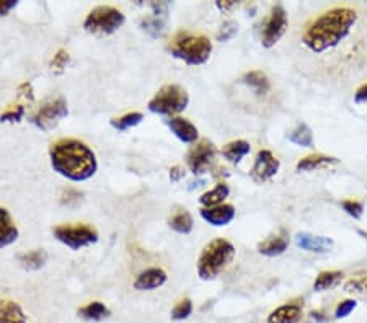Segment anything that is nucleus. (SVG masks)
<instances>
[{
  "mask_svg": "<svg viewBox=\"0 0 367 323\" xmlns=\"http://www.w3.org/2000/svg\"><path fill=\"white\" fill-rule=\"evenodd\" d=\"M359 12L353 7H333L320 13L304 26L301 44L304 52L317 59H338V67L355 61L356 49L362 44L356 41L355 35L359 26Z\"/></svg>",
  "mask_w": 367,
  "mask_h": 323,
  "instance_id": "f257e3e1",
  "label": "nucleus"
},
{
  "mask_svg": "<svg viewBox=\"0 0 367 323\" xmlns=\"http://www.w3.org/2000/svg\"><path fill=\"white\" fill-rule=\"evenodd\" d=\"M51 167L70 182H85L97 173V155L77 139H59L49 149Z\"/></svg>",
  "mask_w": 367,
  "mask_h": 323,
  "instance_id": "f03ea898",
  "label": "nucleus"
},
{
  "mask_svg": "<svg viewBox=\"0 0 367 323\" xmlns=\"http://www.w3.org/2000/svg\"><path fill=\"white\" fill-rule=\"evenodd\" d=\"M168 51L173 57L185 61L186 64L201 66L208 62L212 52V43L204 35H195L190 31H180L173 36L168 44Z\"/></svg>",
  "mask_w": 367,
  "mask_h": 323,
  "instance_id": "7ed1b4c3",
  "label": "nucleus"
},
{
  "mask_svg": "<svg viewBox=\"0 0 367 323\" xmlns=\"http://www.w3.org/2000/svg\"><path fill=\"white\" fill-rule=\"evenodd\" d=\"M235 248L229 240L217 239L206 245L198 260V275L201 280L211 281L221 275L232 260H234Z\"/></svg>",
  "mask_w": 367,
  "mask_h": 323,
  "instance_id": "20e7f679",
  "label": "nucleus"
},
{
  "mask_svg": "<svg viewBox=\"0 0 367 323\" xmlns=\"http://www.w3.org/2000/svg\"><path fill=\"white\" fill-rule=\"evenodd\" d=\"M188 103H190V97L186 90L181 85L170 84L155 93L149 101V110L155 115L173 116L185 111Z\"/></svg>",
  "mask_w": 367,
  "mask_h": 323,
  "instance_id": "39448f33",
  "label": "nucleus"
},
{
  "mask_svg": "<svg viewBox=\"0 0 367 323\" xmlns=\"http://www.w3.org/2000/svg\"><path fill=\"white\" fill-rule=\"evenodd\" d=\"M124 21H126V17L118 8L100 6L88 13L83 21V28L88 33L113 35L115 31H118L124 25Z\"/></svg>",
  "mask_w": 367,
  "mask_h": 323,
  "instance_id": "423d86ee",
  "label": "nucleus"
},
{
  "mask_svg": "<svg viewBox=\"0 0 367 323\" xmlns=\"http://www.w3.org/2000/svg\"><path fill=\"white\" fill-rule=\"evenodd\" d=\"M52 235L72 250H80L98 242L97 228L88 224H61L52 228Z\"/></svg>",
  "mask_w": 367,
  "mask_h": 323,
  "instance_id": "0eeeda50",
  "label": "nucleus"
},
{
  "mask_svg": "<svg viewBox=\"0 0 367 323\" xmlns=\"http://www.w3.org/2000/svg\"><path fill=\"white\" fill-rule=\"evenodd\" d=\"M69 115V106L64 97H54L49 98L43 103L41 106L30 116V121L33 123L39 131H51L54 129L62 119L67 118Z\"/></svg>",
  "mask_w": 367,
  "mask_h": 323,
  "instance_id": "6e6552de",
  "label": "nucleus"
},
{
  "mask_svg": "<svg viewBox=\"0 0 367 323\" xmlns=\"http://www.w3.org/2000/svg\"><path fill=\"white\" fill-rule=\"evenodd\" d=\"M288 30V12L283 6H275L270 15L265 20L261 28V44L263 48H272L283 38Z\"/></svg>",
  "mask_w": 367,
  "mask_h": 323,
  "instance_id": "1a4fd4ad",
  "label": "nucleus"
},
{
  "mask_svg": "<svg viewBox=\"0 0 367 323\" xmlns=\"http://www.w3.org/2000/svg\"><path fill=\"white\" fill-rule=\"evenodd\" d=\"M214 157H216V147H214V144L208 141V139H203V141H199L193 149L188 152V168L195 175L206 173L209 167H211Z\"/></svg>",
  "mask_w": 367,
  "mask_h": 323,
  "instance_id": "9d476101",
  "label": "nucleus"
},
{
  "mask_svg": "<svg viewBox=\"0 0 367 323\" xmlns=\"http://www.w3.org/2000/svg\"><path fill=\"white\" fill-rule=\"evenodd\" d=\"M279 170V160L272 155L271 150H259L257 154V159H255L253 168L250 175L257 183H265L268 179H271Z\"/></svg>",
  "mask_w": 367,
  "mask_h": 323,
  "instance_id": "9b49d317",
  "label": "nucleus"
},
{
  "mask_svg": "<svg viewBox=\"0 0 367 323\" xmlns=\"http://www.w3.org/2000/svg\"><path fill=\"white\" fill-rule=\"evenodd\" d=\"M167 126L170 128V131L180 139L181 142L193 144L198 141V137H199L198 128H196L191 121L180 118V116H173V118L167 119Z\"/></svg>",
  "mask_w": 367,
  "mask_h": 323,
  "instance_id": "f8f14e48",
  "label": "nucleus"
},
{
  "mask_svg": "<svg viewBox=\"0 0 367 323\" xmlns=\"http://www.w3.org/2000/svg\"><path fill=\"white\" fill-rule=\"evenodd\" d=\"M201 217L208 224H211V226H227V224L234 221L235 209L232 204H221L216 206V208H203L201 209Z\"/></svg>",
  "mask_w": 367,
  "mask_h": 323,
  "instance_id": "ddd939ff",
  "label": "nucleus"
},
{
  "mask_svg": "<svg viewBox=\"0 0 367 323\" xmlns=\"http://www.w3.org/2000/svg\"><path fill=\"white\" fill-rule=\"evenodd\" d=\"M167 282V273L162 268H149L142 271L134 281L137 291H154Z\"/></svg>",
  "mask_w": 367,
  "mask_h": 323,
  "instance_id": "4468645a",
  "label": "nucleus"
},
{
  "mask_svg": "<svg viewBox=\"0 0 367 323\" xmlns=\"http://www.w3.org/2000/svg\"><path fill=\"white\" fill-rule=\"evenodd\" d=\"M295 245L306 251H312V253H326V251L333 248L335 244L333 240L326 239V237L312 235V233H299L295 237Z\"/></svg>",
  "mask_w": 367,
  "mask_h": 323,
  "instance_id": "2eb2a0df",
  "label": "nucleus"
},
{
  "mask_svg": "<svg viewBox=\"0 0 367 323\" xmlns=\"http://www.w3.org/2000/svg\"><path fill=\"white\" fill-rule=\"evenodd\" d=\"M302 318V305L299 302L284 304L268 315V323H299Z\"/></svg>",
  "mask_w": 367,
  "mask_h": 323,
  "instance_id": "dca6fc26",
  "label": "nucleus"
},
{
  "mask_svg": "<svg viewBox=\"0 0 367 323\" xmlns=\"http://www.w3.org/2000/svg\"><path fill=\"white\" fill-rule=\"evenodd\" d=\"M0 323H28V317L15 300H0Z\"/></svg>",
  "mask_w": 367,
  "mask_h": 323,
  "instance_id": "f3484780",
  "label": "nucleus"
},
{
  "mask_svg": "<svg viewBox=\"0 0 367 323\" xmlns=\"http://www.w3.org/2000/svg\"><path fill=\"white\" fill-rule=\"evenodd\" d=\"M19 239V228L13 222L10 213L6 208H0V248L12 245Z\"/></svg>",
  "mask_w": 367,
  "mask_h": 323,
  "instance_id": "a211bd4d",
  "label": "nucleus"
},
{
  "mask_svg": "<svg viewBox=\"0 0 367 323\" xmlns=\"http://www.w3.org/2000/svg\"><path fill=\"white\" fill-rule=\"evenodd\" d=\"M289 246V239L286 233H277V235L268 237L266 240H263L258 245V251L265 257H277V255H283Z\"/></svg>",
  "mask_w": 367,
  "mask_h": 323,
  "instance_id": "6ab92c4d",
  "label": "nucleus"
},
{
  "mask_svg": "<svg viewBox=\"0 0 367 323\" xmlns=\"http://www.w3.org/2000/svg\"><path fill=\"white\" fill-rule=\"evenodd\" d=\"M338 164V159L330 155H324V154H315V155H308L304 157L297 162V170L299 172H312V170L317 168H324L326 165H335Z\"/></svg>",
  "mask_w": 367,
  "mask_h": 323,
  "instance_id": "aec40b11",
  "label": "nucleus"
},
{
  "mask_svg": "<svg viewBox=\"0 0 367 323\" xmlns=\"http://www.w3.org/2000/svg\"><path fill=\"white\" fill-rule=\"evenodd\" d=\"M229 185L226 183H219V185L214 188V190L204 193L203 196L199 197V203L203 208H216V206L224 204L226 197L229 196Z\"/></svg>",
  "mask_w": 367,
  "mask_h": 323,
  "instance_id": "412c9836",
  "label": "nucleus"
},
{
  "mask_svg": "<svg viewBox=\"0 0 367 323\" xmlns=\"http://www.w3.org/2000/svg\"><path fill=\"white\" fill-rule=\"evenodd\" d=\"M110 315V309L103 302H90L79 309V317L88 322H101Z\"/></svg>",
  "mask_w": 367,
  "mask_h": 323,
  "instance_id": "4be33fe9",
  "label": "nucleus"
},
{
  "mask_svg": "<svg viewBox=\"0 0 367 323\" xmlns=\"http://www.w3.org/2000/svg\"><path fill=\"white\" fill-rule=\"evenodd\" d=\"M250 149H252V147H250L247 141H232L224 146L222 155L224 159L229 160L230 164H239L245 155L250 154Z\"/></svg>",
  "mask_w": 367,
  "mask_h": 323,
  "instance_id": "5701e85b",
  "label": "nucleus"
},
{
  "mask_svg": "<svg viewBox=\"0 0 367 323\" xmlns=\"http://www.w3.org/2000/svg\"><path fill=\"white\" fill-rule=\"evenodd\" d=\"M341 281V271H321L320 275L317 276L315 282H313V289H315L317 293H324V291H330L333 289V287H337Z\"/></svg>",
  "mask_w": 367,
  "mask_h": 323,
  "instance_id": "b1692460",
  "label": "nucleus"
},
{
  "mask_svg": "<svg viewBox=\"0 0 367 323\" xmlns=\"http://www.w3.org/2000/svg\"><path fill=\"white\" fill-rule=\"evenodd\" d=\"M19 262L21 263V266L26 268V269H33V271H37V269L43 268L44 264L48 262V253L46 250H31V251H26V253H21L19 257Z\"/></svg>",
  "mask_w": 367,
  "mask_h": 323,
  "instance_id": "393cba45",
  "label": "nucleus"
},
{
  "mask_svg": "<svg viewBox=\"0 0 367 323\" xmlns=\"http://www.w3.org/2000/svg\"><path fill=\"white\" fill-rule=\"evenodd\" d=\"M168 226L178 233H190L193 231V217L186 209H180L170 217Z\"/></svg>",
  "mask_w": 367,
  "mask_h": 323,
  "instance_id": "a878e982",
  "label": "nucleus"
},
{
  "mask_svg": "<svg viewBox=\"0 0 367 323\" xmlns=\"http://www.w3.org/2000/svg\"><path fill=\"white\" fill-rule=\"evenodd\" d=\"M244 84H247L248 87H252L258 95H266L270 92V80L263 72L253 70L244 75Z\"/></svg>",
  "mask_w": 367,
  "mask_h": 323,
  "instance_id": "bb28decb",
  "label": "nucleus"
},
{
  "mask_svg": "<svg viewBox=\"0 0 367 323\" xmlns=\"http://www.w3.org/2000/svg\"><path fill=\"white\" fill-rule=\"evenodd\" d=\"M288 139L292 144H295V146H301V147L313 146V134L310 131V128L304 123L295 126L292 131L288 134Z\"/></svg>",
  "mask_w": 367,
  "mask_h": 323,
  "instance_id": "cd10ccee",
  "label": "nucleus"
},
{
  "mask_svg": "<svg viewBox=\"0 0 367 323\" xmlns=\"http://www.w3.org/2000/svg\"><path fill=\"white\" fill-rule=\"evenodd\" d=\"M142 119H144L142 113H139V111H132V113H126V115L119 116V118L111 119V126H113L116 131L124 133V131H128V129L134 128V126L141 124Z\"/></svg>",
  "mask_w": 367,
  "mask_h": 323,
  "instance_id": "c85d7f7f",
  "label": "nucleus"
},
{
  "mask_svg": "<svg viewBox=\"0 0 367 323\" xmlns=\"http://www.w3.org/2000/svg\"><path fill=\"white\" fill-rule=\"evenodd\" d=\"M141 26L146 33H149L152 38H159L162 36L165 30V18L160 17H146L141 20Z\"/></svg>",
  "mask_w": 367,
  "mask_h": 323,
  "instance_id": "c756f323",
  "label": "nucleus"
},
{
  "mask_svg": "<svg viewBox=\"0 0 367 323\" xmlns=\"http://www.w3.org/2000/svg\"><path fill=\"white\" fill-rule=\"evenodd\" d=\"M191 313H193V302H191L190 299H183L173 307L172 318L177 322L186 320V318L190 317Z\"/></svg>",
  "mask_w": 367,
  "mask_h": 323,
  "instance_id": "7c9ffc66",
  "label": "nucleus"
},
{
  "mask_svg": "<svg viewBox=\"0 0 367 323\" xmlns=\"http://www.w3.org/2000/svg\"><path fill=\"white\" fill-rule=\"evenodd\" d=\"M344 291L351 294H367V276H356L344 282Z\"/></svg>",
  "mask_w": 367,
  "mask_h": 323,
  "instance_id": "2f4dec72",
  "label": "nucleus"
},
{
  "mask_svg": "<svg viewBox=\"0 0 367 323\" xmlns=\"http://www.w3.org/2000/svg\"><path fill=\"white\" fill-rule=\"evenodd\" d=\"M237 31H239V25H237L235 21H224V25L217 31V41H230L237 35Z\"/></svg>",
  "mask_w": 367,
  "mask_h": 323,
  "instance_id": "473e14b6",
  "label": "nucleus"
},
{
  "mask_svg": "<svg viewBox=\"0 0 367 323\" xmlns=\"http://www.w3.org/2000/svg\"><path fill=\"white\" fill-rule=\"evenodd\" d=\"M25 116V106H15V108H10V110H7L6 113L0 115V121L2 123H20L21 119H23Z\"/></svg>",
  "mask_w": 367,
  "mask_h": 323,
  "instance_id": "72a5a7b5",
  "label": "nucleus"
},
{
  "mask_svg": "<svg viewBox=\"0 0 367 323\" xmlns=\"http://www.w3.org/2000/svg\"><path fill=\"white\" fill-rule=\"evenodd\" d=\"M357 307V302L355 299H346V300H341L337 305V311H335V317L337 318H346L348 315H351L353 311Z\"/></svg>",
  "mask_w": 367,
  "mask_h": 323,
  "instance_id": "f704fd0d",
  "label": "nucleus"
},
{
  "mask_svg": "<svg viewBox=\"0 0 367 323\" xmlns=\"http://www.w3.org/2000/svg\"><path fill=\"white\" fill-rule=\"evenodd\" d=\"M343 209L355 219H359L362 213H364V206H362L359 201H355V199L343 201Z\"/></svg>",
  "mask_w": 367,
  "mask_h": 323,
  "instance_id": "c9c22d12",
  "label": "nucleus"
},
{
  "mask_svg": "<svg viewBox=\"0 0 367 323\" xmlns=\"http://www.w3.org/2000/svg\"><path fill=\"white\" fill-rule=\"evenodd\" d=\"M67 64H69V52L64 51V49H61V51L56 54L54 59H52V62H51L52 69L62 70Z\"/></svg>",
  "mask_w": 367,
  "mask_h": 323,
  "instance_id": "e433bc0d",
  "label": "nucleus"
},
{
  "mask_svg": "<svg viewBox=\"0 0 367 323\" xmlns=\"http://www.w3.org/2000/svg\"><path fill=\"white\" fill-rule=\"evenodd\" d=\"M17 6H19L17 0H0V17H6L7 13H10Z\"/></svg>",
  "mask_w": 367,
  "mask_h": 323,
  "instance_id": "4c0bfd02",
  "label": "nucleus"
},
{
  "mask_svg": "<svg viewBox=\"0 0 367 323\" xmlns=\"http://www.w3.org/2000/svg\"><path fill=\"white\" fill-rule=\"evenodd\" d=\"M19 92H20V95L21 97H25L26 100H30V101H33V87H31V84L30 82H25V84H21L20 87H19Z\"/></svg>",
  "mask_w": 367,
  "mask_h": 323,
  "instance_id": "58836bf2",
  "label": "nucleus"
},
{
  "mask_svg": "<svg viewBox=\"0 0 367 323\" xmlns=\"http://www.w3.org/2000/svg\"><path fill=\"white\" fill-rule=\"evenodd\" d=\"M355 100L357 103H364L367 101V84L366 85H362V87L357 88V92H356V95H355Z\"/></svg>",
  "mask_w": 367,
  "mask_h": 323,
  "instance_id": "ea45409f",
  "label": "nucleus"
},
{
  "mask_svg": "<svg viewBox=\"0 0 367 323\" xmlns=\"http://www.w3.org/2000/svg\"><path fill=\"white\" fill-rule=\"evenodd\" d=\"M183 175H185V172H183L181 167H173L170 170V179H172V182H180Z\"/></svg>",
  "mask_w": 367,
  "mask_h": 323,
  "instance_id": "a19ab883",
  "label": "nucleus"
},
{
  "mask_svg": "<svg viewBox=\"0 0 367 323\" xmlns=\"http://www.w3.org/2000/svg\"><path fill=\"white\" fill-rule=\"evenodd\" d=\"M216 6H217L219 10L226 13V12H230L232 8H235L237 2H216Z\"/></svg>",
  "mask_w": 367,
  "mask_h": 323,
  "instance_id": "79ce46f5",
  "label": "nucleus"
},
{
  "mask_svg": "<svg viewBox=\"0 0 367 323\" xmlns=\"http://www.w3.org/2000/svg\"><path fill=\"white\" fill-rule=\"evenodd\" d=\"M310 317H312V320H315V322H319V323H325L326 322V317L324 315V312L315 311V312L310 313Z\"/></svg>",
  "mask_w": 367,
  "mask_h": 323,
  "instance_id": "37998d69",
  "label": "nucleus"
}]
</instances>
